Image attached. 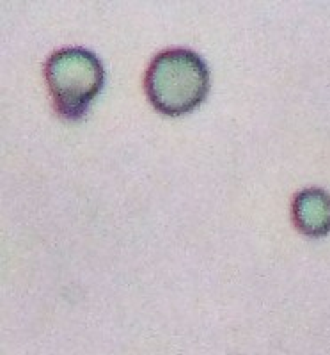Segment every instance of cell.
Segmentation results:
<instances>
[{"instance_id": "3957f363", "label": "cell", "mask_w": 330, "mask_h": 355, "mask_svg": "<svg viewBox=\"0 0 330 355\" xmlns=\"http://www.w3.org/2000/svg\"><path fill=\"white\" fill-rule=\"evenodd\" d=\"M291 217L300 233L318 239L330 233V194L322 189H304L293 198Z\"/></svg>"}, {"instance_id": "6da1fadb", "label": "cell", "mask_w": 330, "mask_h": 355, "mask_svg": "<svg viewBox=\"0 0 330 355\" xmlns=\"http://www.w3.org/2000/svg\"><path fill=\"white\" fill-rule=\"evenodd\" d=\"M144 89L149 103L158 112L183 116L205 101L209 91L208 66L193 50H164L149 62Z\"/></svg>"}, {"instance_id": "7a4b0ae2", "label": "cell", "mask_w": 330, "mask_h": 355, "mask_svg": "<svg viewBox=\"0 0 330 355\" xmlns=\"http://www.w3.org/2000/svg\"><path fill=\"white\" fill-rule=\"evenodd\" d=\"M44 80L53 109L64 119L75 121L85 116L103 87L105 69L91 50H55L44 64Z\"/></svg>"}]
</instances>
